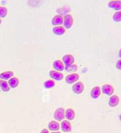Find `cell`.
Instances as JSON below:
<instances>
[{"mask_svg":"<svg viewBox=\"0 0 121 133\" xmlns=\"http://www.w3.org/2000/svg\"><path fill=\"white\" fill-rule=\"evenodd\" d=\"M54 118L57 121H63L65 118V110L64 108H59L55 110L54 114Z\"/></svg>","mask_w":121,"mask_h":133,"instance_id":"obj_1","label":"cell"},{"mask_svg":"<svg viewBox=\"0 0 121 133\" xmlns=\"http://www.w3.org/2000/svg\"><path fill=\"white\" fill-rule=\"evenodd\" d=\"M62 59H63V63L66 67L71 66L75 62L74 57L72 55H69V54L65 55L64 56L62 57Z\"/></svg>","mask_w":121,"mask_h":133,"instance_id":"obj_2","label":"cell"},{"mask_svg":"<svg viewBox=\"0 0 121 133\" xmlns=\"http://www.w3.org/2000/svg\"><path fill=\"white\" fill-rule=\"evenodd\" d=\"M73 23V18L71 14H66L64 17V26L66 29H69L72 27Z\"/></svg>","mask_w":121,"mask_h":133,"instance_id":"obj_3","label":"cell"},{"mask_svg":"<svg viewBox=\"0 0 121 133\" xmlns=\"http://www.w3.org/2000/svg\"><path fill=\"white\" fill-rule=\"evenodd\" d=\"M73 91L76 94H82L83 90H84V85L82 82H78L76 83H75L73 86L72 87Z\"/></svg>","mask_w":121,"mask_h":133,"instance_id":"obj_4","label":"cell"},{"mask_svg":"<svg viewBox=\"0 0 121 133\" xmlns=\"http://www.w3.org/2000/svg\"><path fill=\"white\" fill-rule=\"evenodd\" d=\"M101 92L108 96H112L114 93V88L110 84H104L101 89Z\"/></svg>","mask_w":121,"mask_h":133,"instance_id":"obj_5","label":"cell"},{"mask_svg":"<svg viewBox=\"0 0 121 133\" xmlns=\"http://www.w3.org/2000/svg\"><path fill=\"white\" fill-rule=\"evenodd\" d=\"M79 74H76V73H73L69 75H68L66 77V82L67 84H73L75 82H76L79 79Z\"/></svg>","mask_w":121,"mask_h":133,"instance_id":"obj_6","label":"cell"},{"mask_svg":"<svg viewBox=\"0 0 121 133\" xmlns=\"http://www.w3.org/2000/svg\"><path fill=\"white\" fill-rule=\"evenodd\" d=\"M49 76L52 79L61 81L64 79V74L59 72H57L56 70H51L49 72Z\"/></svg>","mask_w":121,"mask_h":133,"instance_id":"obj_7","label":"cell"},{"mask_svg":"<svg viewBox=\"0 0 121 133\" xmlns=\"http://www.w3.org/2000/svg\"><path fill=\"white\" fill-rule=\"evenodd\" d=\"M61 128L62 131H64L65 132H69L72 130L71 124L68 120H63L61 123Z\"/></svg>","mask_w":121,"mask_h":133,"instance_id":"obj_8","label":"cell"},{"mask_svg":"<svg viewBox=\"0 0 121 133\" xmlns=\"http://www.w3.org/2000/svg\"><path fill=\"white\" fill-rule=\"evenodd\" d=\"M64 23V17L61 15H56L51 20V24L53 26H59Z\"/></svg>","mask_w":121,"mask_h":133,"instance_id":"obj_9","label":"cell"},{"mask_svg":"<svg viewBox=\"0 0 121 133\" xmlns=\"http://www.w3.org/2000/svg\"><path fill=\"white\" fill-rule=\"evenodd\" d=\"M119 102H120V98L116 95H112L109 99L108 104L111 107H116L118 105Z\"/></svg>","mask_w":121,"mask_h":133,"instance_id":"obj_10","label":"cell"},{"mask_svg":"<svg viewBox=\"0 0 121 133\" xmlns=\"http://www.w3.org/2000/svg\"><path fill=\"white\" fill-rule=\"evenodd\" d=\"M101 94V89L99 87H93L91 91H90V96L93 98V99L98 98Z\"/></svg>","mask_w":121,"mask_h":133,"instance_id":"obj_11","label":"cell"},{"mask_svg":"<svg viewBox=\"0 0 121 133\" xmlns=\"http://www.w3.org/2000/svg\"><path fill=\"white\" fill-rule=\"evenodd\" d=\"M48 128L49 130L51 131H59L60 129L59 123H58L56 120H52L50 121L48 125Z\"/></svg>","mask_w":121,"mask_h":133,"instance_id":"obj_12","label":"cell"},{"mask_svg":"<svg viewBox=\"0 0 121 133\" xmlns=\"http://www.w3.org/2000/svg\"><path fill=\"white\" fill-rule=\"evenodd\" d=\"M53 66L57 72H60L61 71H64L65 69V65L63 63V62L61 60H56L53 64Z\"/></svg>","mask_w":121,"mask_h":133,"instance_id":"obj_13","label":"cell"},{"mask_svg":"<svg viewBox=\"0 0 121 133\" xmlns=\"http://www.w3.org/2000/svg\"><path fill=\"white\" fill-rule=\"evenodd\" d=\"M108 6L111 9H113L115 10H121V1H111L108 3Z\"/></svg>","mask_w":121,"mask_h":133,"instance_id":"obj_14","label":"cell"},{"mask_svg":"<svg viewBox=\"0 0 121 133\" xmlns=\"http://www.w3.org/2000/svg\"><path fill=\"white\" fill-rule=\"evenodd\" d=\"M53 33L56 36H61L66 33V28L62 26H55L53 28Z\"/></svg>","mask_w":121,"mask_h":133,"instance_id":"obj_15","label":"cell"},{"mask_svg":"<svg viewBox=\"0 0 121 133\" xmlns=\"http://www.w3.org/2000/svg\"><path fill=\"white\" fill-rule=\"evenodd\" d=\"M14 72L11 71H7L0 73V79L2 80H9L10 79L11 77H13Z\"/></svg>","mask_w":121,"mask_h":133,"instance_id":"obj_16","label":"cell"},{"mask_svg":"<svg viewBox=\"0 0 121 133\" xmlns=\"http://www.w3.org/2000/svg\"><path fill=\"white\" fill-rule=\"evenodd\" d=\"M75 116H76V113L72 108H68L65 111V118H66L67 120H73L75 118Z\"/></svg>","mask_w":121,"mask_h":133,"instance_id":"obj_17","label":"cell"},{"mask_svg":"<svg viewBox=\"0 0 121 133\" xmlns=\"http://www.w3.org/2000/svg\"><path fill=\"white\" fill-rule=\"evenodd\" d=\"M19 80L16 77H11L10 79H9V82H8V84L9 87L12 89L16 88L19 86Z\"/></svg>","mask_w":121,"mask_h":133,"instance_id":"obj_18","label":"cell"},{"mask_svg":"<svg viewBox=\"0 0 121 133\" xmlns=\"http://www.w3.org/2000/svg\"><path fill=\"white\" fill-rule=\"evenodd\" d=\"M0 88L4 92H8L10 90V87L8 84V82L4 80L0 79Z\"/></svg>","mask_w":121,"mask_h":133,"instance_id":"obj_19","label":"cell"},{"mask_svg":"<svg viewBox=\"0 0 121 133\" xmlns=\"http://www.w3.org/2000/svg\"><path fill=\"white\" fill-rule=\"evenodd\" d=\"M55 82L54 80H47L46 82H44V88L46 89H51L53 87H55Z\"/></svg>","mask_w":121,"mask_h":133,"instance_id":"obj_20","label":"cell"},{"mask_svg":"<svg viewBox=\"0 0 121 133\" xmlns=\"http://www.w3.org/2000/svg\"><path fill=\"white\" fill-rule=\"evenodd\" d=\"M113 19L116 22H120L121 21V10L116 11L113 16Z\"/></svg>","mask_w":121,"mask_h":133,"instance_id":"obj_21","label":"cell"},{"mask_svg":"<svg viewBox=\"0 0 121 133\" xmlns=\"http://www.w3.org/2000/svg\"><path fill=\"white\" fill-rule=\"evenodd\" d=\"M7 14V9L4 6H0V18H4Z\"/></svg>","mask_w":121,"mask_h":133,"instance_id":"obj_22","label":"cell"},{"mask_svg":"<svg viewBox=\"0 0 121 133\" xmlns=\"http://www.w3.org/2000/svg\"><path fill=\"white\" fill-rule=\"evenodd\" d=\"M77 66L76 64H72L71 66H69L66 67V70L68 72H71V71H76L77 70Z\"/></svg>","mask_w":121,"mask_h":133,"instance_id":"obj_23","label":"cell"},{"mask_svg":"<svg viewBox=\"0 0 121 133\" xmlns=\"http://www.w3.org/2000/svg\"><path fill=\"white\" fill-rule=\"evenodd\" d=\"M116 67L119 70H121V59L118 60V62H116Z\"/></svg>","mask_w":121,"mask_h":133,"instance_id":"obj_24","label":"cell"},{"mask_svg":"<svg viewBox=\"0 0 121 133\" xmlns=\"http://www.w3.org/2000/svg\"><path fill=\"white\" fill-rule=\"evenodd\" d=\"M41 133H49V132L47 129H43V130H41Z\"/></svg>","mask_w":121,"mask_h":133,"instance_id":"obj_25","label":"cell"},{"mask_svg":"<svg viewBox=\"0 0 121 133\" xmlns=\"http://www.w3.org/2000/svg\"><path fill=\"white\" fill-rule=\"evenodd\" d=\"M119 57H120L121 58V49H120V50H119Z\"/></svg>","mask_w":121,"mask_h":133,"instance_id":"obj_26","label":"cell"},{"mask_svg":"<svg viewBox=\"0 0 121 133\" xmlns=\"http://www.w3.org/2000/svg\"><path fill=\"white\" fill-rule=\"evenodd\" d=\"M51 133H61L60 132H59V131H56V132H52Z\"/></svg>","mask_w":121,"mask_h":133,"instance_id":"obj_27","label":"cell"},{"mask_svg":"<svg viewBox=\"0 0 121 133\" xmlns=\"http://www.w3.org/2000/svg\"><path fill=\"white\" fill-rule=\"evenodd\" d=\"M119 118H120V121H121V114L120 115V117H119Z\"/></svg>","mask_w":121,"mask_h":133,"instance_id":"obj_28","label":"cell"},{"mask_svg":"<svg viewBox=\"0 0 121 133\" xmlns=\"http://www.w3.org/2000/svg\"><path fill=\"white\" fill-rule=\"evenodd\" d=\"M1 23H2V19L0 18V25H1Z\"/></svg>","mask_w":121,"mask_h":133,"instance_id":"obj_29","label":"cell"},{"mask_svg":"<svg viewBox=\"0 0 121 133\" xmlns=\"http://www.w3.org/2000/svg\"><path fill=\"white\" fill-rule=\"evenodd\" d=\"M0 91H1V90H0Z\"/></svg>","mask_w":121,"mask_h":133,"instance_id":"obj_30","label":"cell"}]
</instances>
